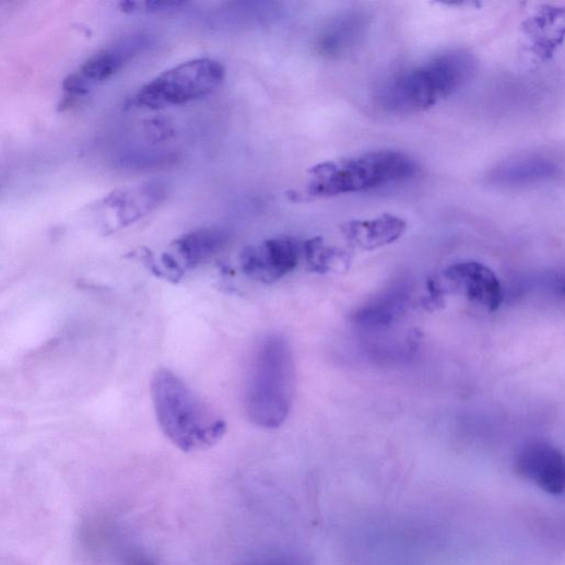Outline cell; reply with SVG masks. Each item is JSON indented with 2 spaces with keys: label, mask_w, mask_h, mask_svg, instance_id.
I'll use <instances>...</instances> for the list:
<instances>
[{
  "label": "cell",
  "mask_w": 565,
  "mask_h": 565,
  "mask_svg": "<svg viewBox=\"0 0 565 565\" xmlns=\"http://www.w3.org/2000/svg\"><path fill=\"white\" fill-rule=\"evenodd\" d=\"M151 396L162 432L185 454L216 445L227 432V422L167 368L153 375Z\"/></svg>",
  "instance_id": "obj_1"
},
{
  "label": "cell",
  "mask_w": 565,
  "mask_h": 565,
  "mask_svg": "<svg viewBox=\"0 0 565 565\" xmlns=\"http://www.w3.org/2000/svg\"><path fill=\"white\" fill-rule=\"evenodd\" d=\"M295 363L287 339L271 333L261 339L251 361L245 393L249 420L262 428H279L295 397Z\"/></svg>",
  "instance_id": "obj_2"
},
{
  "label": "cell",
  "mask_w": 565,
  "mask_h": 565,
  "mask_svg": "<svg viewBox=\"0 0 565 565\" xmlns=\"http://www.w3.org/2000/svg\"><path fill=\"white\" fill-rule=\"evenodd\" d=\"M476 60L468 51L443 52L390 81L381 95L384 107L399 115L424 111L468 84Z\"/></svg>",
  "instance_id": "obj_3"
},
{
  "label": "cell",
  "mask_w": 565,
  "mask_h": 565,
  "mask_svg": "<svg viewBox=\"0 0 565 565\" xmlns=\"http://www.w3.org/2000/svg\"><path fill=\"white\" fill-rule=\"evenodd\" d=\"M416 173V164L409 156L377 151L316 166L310 170L308 190L317 197L356 193L405 181Z\"/></svg>",
  "instance_id": "obj_4"
},
{
  "label": "cell",
  "mask_w": 565,
  "mask_h": 565,
  "mask_svg": "<svg viewBox=\"0 0 565 565\" xmlns=\"http://www.w3.org/2000/svg\"><path fill=\"white\" fill-rule=\"evenodd\" d=\"M225 78L224 67L209 58L177 64L146 83L137 94L140 107L161 109L186 105L209 96Z\"/></svg>",
  "instance_id": "obj_5"
},
{
  "label": "cell",
  "mask_w": 565,
  "mask_h": 565,
  "mask_svg": "<svg viewBox=\"0 0 565 565\" xmlns=\"http://www.w3.org/2000/svg\"><path fill=\"white\" fill-rule=\"evenodd\" d=\"M302 255L303 247L296 239L278 237L245 249L242 269L248 278L272 284L293 272Z\"/></svg>",
  "instance_id": "obj_6"
},
{
  "label": "cell",
  "mask_w": 565,
  "mask_h": 565,
  "mask_svg": "<svg viewBox=\"0 0 565 565\" xmlns=\"http://www.w3.org/2000/svg\"><path fill=\"white\" fill-rule=\"evenodd\" d=\"M445 279L451 289L470 303L490 311H496L504 299L502 284L486 266L467 261L450 266Z\"/></svg>",
  "instance_id": "obj_7"
},
{
  "label": "cell",
  "mask_w": 565,
  "mask_h": 565,
  "mask_svg": "<svg viewBox=\"0 0 565 565\" xmlns=\"http://www.w3.org/2000/svg\"><path fill=\"white\" fill-rule=\"evenodd\" d=\"M516 471L551 495H561L565 485L564 458L561 451L545 442L523 446L516 458Z\"/></svg>",
  "instance_id": "obj_8"
},
{
  "label": "cell",
  "mask_w": 565,
  "mask_h": 565,
  "mask_svg": "<svg viewBox=\"0 0 565 565\" xmlns=\"http://www.w3.org/2000/svg\"><path fill=\"white\" fill-rule=\"evenodd\" d=\"M405 220L382 214L370 220H354L343 225V234L356 248L374 251L398 242L407 232Z\"/></svg>",
  "instance_id": "obj_9"
},
{
  "label": "cell",
  "mask_w": 565,
  "mask_h": 565,
  "mask_svg": "<svg viewBox=\"0 0 565 565\" xmlns=\"http://www.w3.org/2000/svg\"><path fill=\"white\" fill-rule=\"evenodd\" d=\"M229 236L219 229L190 233L173 244L183 271L196 269L219 255L228 245Z\"/></svg>",
  "instance_id": "obj_10"
},
{
  "label": "cell",
  "mask_w": 565,
  "mask_h": 565,
  "mask_svg": "<svg viewBox=\"0 0 565 565\" xmlns=\"http://www.w3.org/2000/svg\"><path fill=\"white\" fill-rule=\"evenodd\" d=\"M150 45L148 35H136L118 47L103 50L91 57L83 66L82 73L94 81H103L118 72L128 61Z\"/></svg>",
  "instance_id": "obj_11"
},
{
  "label": "cell",
  "mask_w": 565,
  "mask_h": 565,
  "mask_svg": "<svg viewBox=\"0 0 565 565\" xmlns=\"http://www.w3.org/2000/svg\"><path fill=\"white\" fill-rule=\"evenodd\" d=\"M555 170V166L545 160L527 158L505 164L495 172L494 179L502 184L522 185L546 180Z\"/></svg>",
  "instance_id": "obj_12"
},
{
  "label": "cell",
  "mask_w": 565,
  "mask_h": 565,
  "mask_svg": "<svg viewBox=\"0 0 565 565\" xmlns=\"http://www.w3.org/2000/svg\"><path fill=\"white\" fill-rule=\"evenodd\" d=\"M365 28V21L362 16H350L339 22L325 36L322 42V51L328 54H338L352 47L353 44L361 39Z\"/></svg>",
  "instance_id": "obj_13"
},
{
  "label": "cell",
  "mask_w": 565,
  "mask_h": 565,
  "mask_svg": "<svg viewBox=\"0 0 565 565\" xmlns=\"http://www.w3.org/2000/svg\"><path fill=\"white\" fill-rule=\"evenodd\" d=\"M303 255L313 269L329 271L336 264L346 263L348 258L343 251L323 246L321 239H313L303 247Z\"/></svg>",
  "instance_id": "obj_14"
},
{
  "label": "cell",
  "mask_w": 565,
  "mask_h": 565,
  "mask_svg": "<svg viewBox=\"0 0 565 565\" xmlns=\"http://www.w3.org/2000/svg\"><path fill=\"white\" fill-rule=\"evenodd\" d=\"M184 3L180 2H134L126 3V10L130 13L138 14H156L175 11L183 8Z\"/></svg>",
  "instance_id": "obj_15"
},
{
  "label": "cell",
  "mask_w": 565,
  "mask_h": 565,
  "mask_svg": "<svg viewBox=\"0 0 565 565\" xmlns=\"http://www.w3.org/2000/svg\"><path fill=\"white\" fill-rule=\"evenodd\" d=\"M63 85L66 90L75 94H83L86 92V85L84 81L78 75L68 78Z\"/></svg>",
  "instance_id": "obj_16"
},
{
  "label": "cell",
  "mask_w": 565,
  "mask_h": 565,
  "mask_svg": "<svg viewBox=\"0 0 565 565\" xmlns=\"http://www.w3.org/2000/svg\"><path fill=\"white\" fill-rule=\"evenodd\" d=\"M138 565H149V564L145 563L144 561H142V562H138Z\"/></svg>",
  "instance_id": "obj_17"
}]
</instances>
